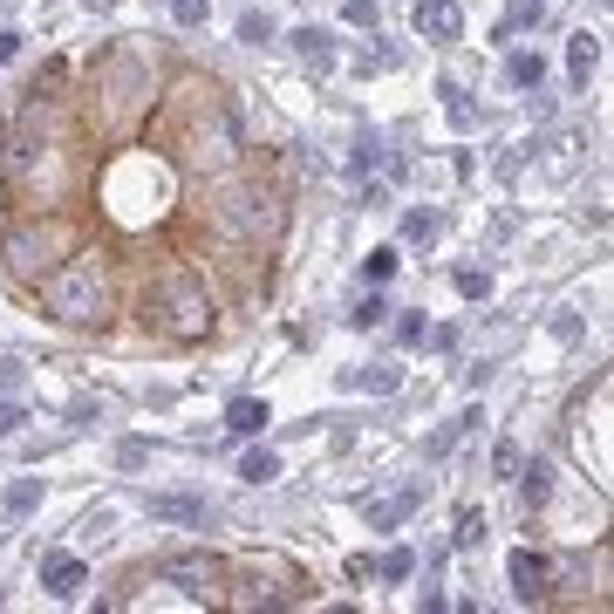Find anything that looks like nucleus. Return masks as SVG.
Listing matches in <instances>:
<instances>
[{"mask_svg": "<svg viewBox=\"0 0 614 614\" xmlns=\"http://www.w3.org/2000/svg\"><path fill=\"white\" fill-rule=\"evenodd\" d=\"M519 444H499V451H492V471H499V478H519Z\"/></svg>", "mask_w": 614, "mask_h": 614, "instance_id": "nucleus-28", "label": "nucleus"}, {"mask_svg": "<svg viewBox=\"0 0 614 614\" xmlns=\"http://www.w3.org/2000/svg\"><path fill=\"white\" fill-rule=\"evenodd\" d=\"M14 55H21V35L7 28V35H0V62H14Z\"/></svg>", "mask_w": 614, "mask_h": 614, "instance_id": "nucleus-34", "label": "nucleus"}, {"mask_svg": "<svg viewBox=\"0 0 614 614\" xmlns=\"http://www.w3.org/2000/svg\"><path fill=\"white\" fill-rule=\"evenodd\" d=\"M519 492H526V505H533V512H539V505H546V499H553V464H519Z\"/></svg>", "mask_w": 614, "mask_h": 614, "instance_id": "nucleus-12", "label": "nucleus"}, {"mask_svg": "<svg viewBox=\"0 0 614 614\" xmlns=\"http://www.w3.org/2000/svg\"><path fill=\"white\" fill-rule=\"evenodd\" d=\"M239 41H253V48L273 41V21H267V14H246V21H239Z\"/></svg>", "mask_w": 614, "mask_h": 614, "instance_id": "nucleus-26", "label": "nucleus"}, {"mask_svg": "<svg viewBox=\"0 0 614 614\" xmlns=\"http://www.w3.org/2000/svg\"><path fill=\"white\" fill-rule=\"evenodd\" d=\"M396 383H403L396 369H348V376H342V389H369V396H389Z\"/></svg>", "mask_w": 614, "mask_h": 614, "instance_id": "nucleus-16", "label": "nucleus"}, {"mask_svg": "<svg viewBox=\"0 0 614 614\" xmlns=\"http://www.w3.org/2000/svg\"><path fill=\"white\" fill-rule=\"evenodd\" d=\"M383 314H389V301H383V294H369V301L355 307V314H348V321H355V328H376V321H383Z\"/></svg>", "mask_w": 614, "mask_h": 614, "instance_id": "nucleus-25", "label": "nucleus"}, {"mask_svg": "<svg viewBox=\"0 0 614 614\" xmlns=\"http://www.w3.org/2000/svg\"><path fill=\"white\" fill-rule=\"evenodd\" d=\"M151 314H157V328H164L171 342H205V335H212V294H205V280L185 273V267L157 273Z\"/></svg>", "mask_w": 614, "mask_h": 614, "instance_id": "nucleus-3", "label": "nucleus"}, {"mask_svg": "<svg viewBox=\"0 0 614 614\" xmlns=\"http://www.w3.org/2000/svg\"><path fill=\"white\" fill-rule=\"evenodd\" d=\"M478 539H485V519H478V512H464V519H458V546H478Z\"/></svg>", "mask_w": 614, "mask_h": 614, "instance_id": "nucleus-30", "label": "nucleus"}, {"mask_svg": "<svg viewBox=\"0 0 614 614\" xmlns=\"http://www.w3.org/2000/svg\"><path fill=\"white\" fill-rule=\"evenodd\" d=\"M205 14H212V0H171V21H178V28H205Z\"/></svg>", "mask_w": 614, "mask_h": 614, "instance_id": "nucleus-21", "label": "nucleus"}, {"mask_svg": "<svg viewBox=\"0 0 614 614\" xmlns=\"http://www.w3.org/2000/svg\"><path fill=\"white\" fill-rule=\"evenodd\" d=\"M505 76L519 82V89H539V76H546V62H539V55H526V48H519V55L505 62Z\"/></svg>", "mask_w": 614, "mask_h": 614, "instance_id": "nucleus-19", "label": "nucleus"}, {"mask_svg": "<svg viewBox=\"0 0 614 614\" xmlns=\"http://www.w3.org/2000/svg\"><path fill=\"white\" fill-rule=\"evenodd\" d=\"M410 21H417L423 41H458V35H464L458 0H417V7H410Z\"/></svg>", "mask_w": 614, "mask_h": 614, "instance_id": "nucleus-6", "label": "nucleus"}, {"mask_svg": "<svg viewBox=\"0 0 614 614\" xmlns=\"http://www.w3.org/2000/svg\"><path fill=\"white\" fill-rule=\"evenodd\" d=\"M458 294H464V301H485V294H492V273L464 267V273H458Z\"/></svg>", "mask_w": 614, "mask_h": 614, "instance_id": "nucleus-22", "label": "nucleus"}, {"mask_svg": "<svg viewBox=\"0 0 614 614\" xmlns=\"http://www.w3.org/2000/svg\"><path fill=\"white\" fill-rule=\"evenodd\" d=\"M403 239H437V212H410V219H403Z\"/></svg>", "mask_w": 614, "mask_h": 614, "instance_id": "nucleus-23", "label": "nucleus"}, {"mask_svg": "<svg viewBox=\"0 0 614 614\" xmlns=\"http://www.w3.org/2000/svg\"><path fill=\"white\" fill-rule=\"evenodd\" d=\"M116 464H123V471H137V464H144V444H137V437H130V444H116Z\"/></svg>", "mask_w": 614, "mask_h": 614, "instance_id": "nucleus-33", "label": "nucleus"}, {"mask_svg": "<svg viewBox=\"0 0 614 614\" xmlns=\"http://www.w3.org/2000/svg\"><path fill=\"white\" fill-rule=\"evenodd\" d=\"M389 273H396V246H376V253L362 260V280H369V287H383Z\"/></svg>", "mask_w": 614, "mask_h": 614, "instance_id": "nucleus-20", "label": "nucleus"}, {"mask_svg": "<svg viewBox=\"0 0 614 614\" xmlns=\"http://www.w3.org/2000/svg\"><path fill=\"white\" fill-rule=\"evenodd\" d=\"M567 69H574V82L594 76V69H601V35H574V48H567Z\"/></svg>", "mask_w": 614, "mask_h": 614, "instance_id": "nucleus-14", "label": "nucleus"}, {"mask_svg": "<svg viewBox=\"0 0 614 614\" xmlns=\"http://www.w3.org/2000/svg\"><path fill=\"white\" fill-rule=\"evenodd\" d=\"M164 580H185V594H205V587L219 580V560H205V553H178V560H164Z\"/></svg>", "mask_w": 614, "mask_h": 614, "instance_id": "nucleus-9", "label": "nucleus"}, {"mask_svg": "<svg viewBox=\"0 0 614 614\" xmlns=\"http://www.w3.org/2000/svg\"><path fill=\"white\" fill-rule=\"evenodd\" d=\"M62 253H76V226L55 219V212H48V219H21V226L0 239V260L21 273V280H41Z\"/></svg>", "mask_w": 614, "mask_h": 614, "instance_id": "nucleus-5", "label": "nucleus"}, {"mask_svg": "<svg viewBox=\"0 0 614 614\" xmlns=\"http://www.w3.org/2000/svg\"><path fill=\"white\" fill-rule=\"evenodd\" d=\"M151 519H178V526H198V519H205V499H178V492H157V499H151Z\"/></svg>", "mask_w": 614, "mask_h": 614, "instance_id": "nucleus-11", "label": "nucleus"}, {"mask_svg": "<svg viewBox=\"0 0 614 614\" xmlns=\"http://www.w3.org/2000/svg\"><path fill=\"white\" fill-rule=\"evenodd\" d=\"M342 14H348V28H376V0H348Z\"/></svg>", "mask_w": 614, "mask_h": 614, "instance_id": "nucleus-29", "label": "nucleus"}, {"mask_svg": "<svg viewBox=\"0 0 614 614\" xmlns=\"http://www.w3.org/2000/svg\"><path fill=\"white\" fill-rule=\"evenodd\" d=\"M239 478H246V485H273V478H280V458H273V451H246V458H239Z\"/></svg>", "mask_w": 614, "mask_h": 614, "instance_id": "nucleus-17", "label": "nucleus"}, {"mask_svg": "<svg viewBox=\"0 0 614 614\" xmlns=\"http://www.w3.org/2000/svg\"><path fill=\"white\" fill-rule=\"evenodd\" d=\"M35 505H41V478H21V485L0 492V512H7V519H21V512H35Z\"/></svg>", "mask_w": 614, "mask_h": 614, "instance_id": "nucleus-15", "label": "nucleus"}, {"mask_svg": "<svg viewBox=\"0 0 614 614\" xmlns=\"http://www.w3.org/2000/svg\"><path fill=\"white\" fill-rule=\"evenodd\" d=\"M505 574H512V594H519V601H539V594H546V580H553V567H546V553L519 546V553L505 560Z\"/></svg>", "mask_w": 614, "mask_h": 614, "instance_id": "nucleus-7", "label": "nucleus"}, {"mask_svg": "<svg viewBox=\"0 0 614 614\" xmlns=\"http://www.w3.org/2000/svg\"><path fill=\"white\" fill-rule=\"evenodd\" d=\"M82 7H89V14H103V7H116V0H82Z\"/></svg>", "mask_w": 614, "mask_h": 614, "instance_id": "nucleus-36", "label": "nucleus"}, {"mask_svg": "<svg viewBox=\"0 0 614 614\" xmlns=\"http://www.w3.org/2000/svg\"><path fill=\"white\" fill-rule=\"evenodd\" d=\"M410 567H417V560L396 546V553H383V567H376V574H383V580H410Z\"/></svg>", "mask_w": 614, "mask_h": 614, "instance_id": "nucleus-27", "label": "nucleus"}, {"mask_svg": "<svg viewBox=\"0 0 614 614\" xmlns=\"http://www.w3.org/2000/svg\"><path fill=\"white\" fill-rule=\"evenodd\" d=\"M82 580H89V567H82L76 553H48V560H41V587H48L55 601H76Z\"/></svg>", "mask_w": 614, "mask_h": 614, "instance_id": "nucleus-8", "label": "nucleus"}, {"mask_svg": "<svg viewBox=\"0 0 614 614\" xmlns=\"http://www.w3.org/2000/svg\"><path fill=\"white\" fill-rule=\"evenodd\" d=\"M267 403H260V396H232L226 403V430L232 437H260V430H267Z\"/></svg>", "mask_w": 614, "mask_h": 614, "instance_id": "nucleus-10", "label": "nucleus"}, {"mask_svg": "<svg viewBox=\"0 0 614 614\" xmlns=\"http://www.w3.org/2000/svg\"><path fill=\"white\" fill-rule=\"evenodd\" d=\"M41 287V307L55 314V321H69V328H96V321H110V260L103 253H62L55 267L35 280Z\"/></svg>", "mask_w": 614, "mask_h": 614, "instance_id": "nucleus-2", "label": "nucleus"}, {"mask_svg": "<svg viewBox=\"0 0 614 614\" xmlns=\"http://www.w3.org/2000/svg\"><path fill=\"white\" fill-rule=\"evenodd\" d=\"M21 383V369H14V362H0V389H14Z\"/></svg>", "mask_w": 614, "mask_h": 614, "instance_id": "nucleus-35", "label": "nucleus"}, {"mask_svg": "<svg viewBox=\"0 0 614 614\" xmlns=\"http://www.w3.org/2000/svg\"><path fill=\"white\" fill-rule=\"evenodd\" d=\"M294 48H301L314 69H328V62H335V48H328V35H321V28H301V35H294Z\"/></svg>", "mask_w": 614, "mask_h": 614, "instance_id": "nucleus-18", "label": "nucleus"}, {"mask_svg": "<svg viewBox=\"0 0 614 614\" xmlns=\"http://www.w3.org/2000/svg\"><path fill=\"white\" fill-rule=\"evenodd\" d=\"M539 14H546V0H512V21H505V28H519V21H539Z\"/></svg>", "mask_w": 614, "mask_h": 614, "instance_id": "nucleus-31", "label": "nucleus"}, {"mask_svg": "<svg viewBox=\"0 0 614 614\" xmlns=\"http://www.w3.org/2000/svg\"><path fill=\"white\" fill-rule=\"evenodd\" d=\"M410 505H417V485H403L396 499H376V505H369V526H376V533H389V526H396Z\"/></svg>", "mask_w": 614, "mask_h": 614, "instance_id": "nucleus-13", "label": "nucleus"}, {"mask_svg": "<svg viewBox=\"0 0 614 614\" xmlns=\"http://www.w3.org/2000/svg\"><path fill=\"white\" fill-rule=\"evenodd\" d=\"M157 137H164V151L178 157L185 171H205V178H232L239 171V157H246V130H239V116L219 89H178L164 116H157Z\"/></svg>", "mask_w": 614, "mask_h": 614, "instance_id": "nucleus-1", "label": "nucleus"}, {"mask_svg": "<svg viewBox=\"0 0 614 614\" xmlns=\"http://www.w3.org/2000/svg\"><path fill=\"white\" fill-rule=\"evenodd\" d=\"M396 335H403V342H423V335H430V321H423V314H403V328H396Z\"/></svg>", "mask_w": 614, "mask_h": 614, "instance_id": "nucleus-32", "label": "nucleus"}, {"mask_svg": "<svg viewBox=\"0 0 614 614\" xmlns=\"http://www.w3.org/2000/svg\"><path fill=\"white\" fill-rule=\"evenodd\" d=\"M212 226L232 232L239 246H260V239H273V232H280V198L260 192L253 178L219 185V192H212Z\"/></svg>", "mask_w": 614, "mask_h": 614, "instance_id": "nucleus-4", "label": "nucleus"}, {"mask_svg": "<svg viewBox=\"0 0 614 614\" xmlns=\"http://www.w3.org/2000/svg\"><path fill=\"white\" fill-rule=\"evenodd\" d=\"M28 423V403H14V396H0V437H14Z\"/></svg>", "mask_w": 614, "mask_h": 614, "instance_id": "nucleus-24", "label": "nucleus"}]
</instances>
